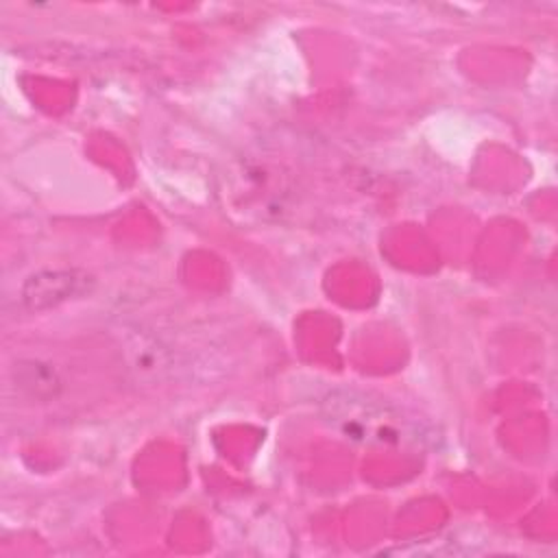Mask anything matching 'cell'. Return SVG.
<instances>
[{"label":"cell","mask_w":558,"mask_h":558,"mask_svg":"<svg viewBox=\"0 0 558 558\" xmlns=\"http://www.w3.org/2000/svg\"><path fill=\"white\" fill-rule=\"evenodd\" d=\"M323 416L342 438L360 445H421L425 429L401 408L360 390H331L323 399Z\"/></svg>","instance_id":"6da1fadb"},{"label":"cell","mask_w":558,"mask_h":558,"mask_svg":"<svg viewBox=\"0 0 558 558\" xmlns=\"http://www.w3.org/2000/svg\"><path fill=\"white\" fill-rule=\"evenodd\" d=\"M94 288L92 275L76 268L41 270L31 275L22 286V301L28 310H46L59 303L89 294Z\"/></svg>","instance_id":"7a4b0ae2"},{"label":"cell","mask_w":558,"mask_h":558,"mask_svg":"<svg viewBox=\"0 0 558 558\" xmlns=\"http://www.w3.org/2000/svg\"><path fill=\"white\" fill-rule=\"evenodd\" d=\"M15 373H17V386L22 390H26L31 397H37V399L54 397V392L61 386V381L57 377V371L52 366L35 362V360L20 362Z\"/></svg>","instance_id":"3957f363"}]
</instances>
